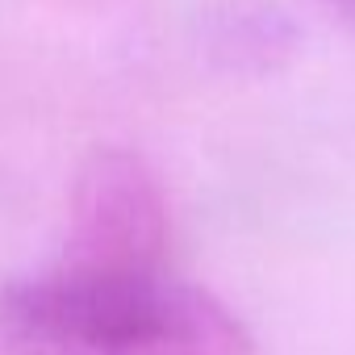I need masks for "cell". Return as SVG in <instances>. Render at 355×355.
I'll return each instance as SVG.
<instances>
[{"label": "cell", "mask_w": 355, "mask_h": 355, "mask_svg": "<svg viewBox=\"0 0 355 355\" xmlns=\"http://www.w3.org/2000/svg\"><path fill=\"white\" fill-rule=\"evenodd\" d=\"M9 355H255L251 326L209 288L167 272L46 276L0 293Z\"/></svg>", "instance_id": "6da1fadb"}, {"label": "cell", "mask_w": 355, "mask_h": 355, "mask_svg": "<svg viewBox=\"0 0 355 355\" xmlns=\"http://www.w3.org/2000/svg\"><path fill=\"white\" fill-rule=\"evenodd\" d=\"M171 205L159 171L125 146L92 150L71 184L59 272L150 276L167 272Z\"/></svg>", "instance_id": "7a4b0ae2"}, {"label": "cell", "mask_w": 355, "mask_h": 355, "mask_svg": "<svg viewBox=\"0 0 355 355\" xmlns=\"http://www.w3.org/2000/svg\"><path fill=\"white\" fill-rule=\"evenodd\" d=\"M326 5H330L334 13H343L347 21H355V0H326Z\"/></svg>", "instance_id": "3957f363"}]
</instances>
